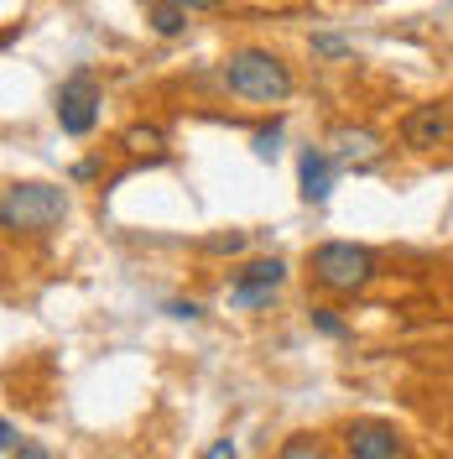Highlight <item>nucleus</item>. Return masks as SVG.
<instances>
[{
	"label": "nucleus",
	"instance_id": "obj_1",
	"mask_svg": "<svg viewBox=\"0 0 453 459\" xmlns=\"http://www.w3.org/2000/svg\"><path fill=\"white\" fill-rule=\"evenodd\" d=\"M219 79L245 105H282V100H292V68L277 53H266V48H235L219 63Z\"/></svg>",
	"mask_w": 453,
	"mask_h": 459
},
{
	"label": "nucleus",
	"instance_id": "obj_2",
	"mask_svg": "<svg viewBox=\"0 0 453 459\" xmlns=\"http://www.w3.org/2000/svg\"><path fill=\"white\" fill-rule=\"evenodd\" d=\"M68 220V194L53 183H11L0 194V225L11 235H42Z\"/></svg>",
	"mask_w": 453,
	"mask_h": 459
},
{
	"label": "nucleus",
	"instance_id": "obj_3",
	"mask_svg": "<svg viewBox=\"0 0 453 459\" xmlns=\"http://www.w3.org/2000/svg\"><path fill=\"white\" fill-rule=\"evenodd\" d=\"M308 266L323 292H365L370 277H375V256H370L365 246H355V240H323V246H312Z\"/></svg>",
	"mask_w": 453,
	"mask_h": 459
},
{
	"label": "nucleus",
	"instance_id": "obj_4",
	"mask_svg": "<svg viewBox=\"0 0 453 459\" xmlns=\"http://www.w3.org/2000/svg\"><path fill=\"white\" fill-rule=\"evenodd\" d=\"M99 105H105V94H99V79L94 74H68L63 84H57V100H53V110H57V126L68 131V136H89L94 126H99Z\"/></svg>",
	"mask_w": 453,
	"mask_h": 459
},
{
	"label": "nucleus",
	"instance_id": "obj_5",
	"mask_svg": "<svg viewBox=\"0 0 453 459\" xmlns=\"http://www.w3.org/2000/svg\"><path fill=\"white\" fill-rule=\"evenodd\" d=\"M282 282H286V261L282 256L251 261V266H240L235 282H229V308H266Z\"/></svg>",
	"mask_w": 453,
	"mask_h": 459
},
{
	"label": "nucleus",
	"instance_id": "obj_6",
	"mask_svg": "<svg viewBox=\"0 0 453 459\" xmlns=\"http://www.w3.org/2000/svg\"><path fill=\"white\" fill-rule=\"evenodd\" d=\"M329 157L339 162V172H365L386 157V136L375 126H334L329 131Z\"/></svg>",
	"mask_w": 453,
	"mask_h": 459
},
{
	"label": "nucleus",
	"instance_id": "obj_7",
	"mask_svg": "<svg viewBox=\"0 0 453 459\" xmlns=\"http://www.w3.org/2000/svg\"><path fill=\"white\" fill-rule=\"evenodd\" d=\"M344 455L349 459H412V449H406V438H401L391 423H380V418H355V423L344 429Z\"/></svg>",
	"mask_w": 453,
	"mask_h": 459
},
{
	"label": "nucleus",
	"instance_id": "obj_8",
	"mask_svg": "<svg viewBox=\"0 0 453 459\" xmlns=\"http://www.w3.org/2000/svg\"><path fill=\"white\" fill-rule=\"evenodd\" d=\"M449 136H453V105H412L401 115V142L412 152L449 146Z\"/></svg>",
	"mask_w": 453,
	"mask_h": 459
},
{
	"label": "nucleus",
	"instance_id": "obj_9",
	"mask_svg": "<svg viewBox=\"0 0 453 459\" xmlns=\"http://www.w3.org/2000/svg\"><path fill=\"white\" fill-rule=\"evenodd\" d=\"M334 178H339V162L329 157V146H303V157H297V188H303V204H329Z\"/></svg>",
	"mask_w": 453,
	"mask_h": 459
},
{
	"label": "nucleus",
	"instance_id": "obj_10",
	"mask_svg": "<svg viewBox=\"0 0 453 459\" xmlns=\"http://www.w3.org/2000/svg\"><path fill=\"white\" fill-rule=\"evenodd\" d=\"M146 5V22L157 37H177V31L188 27V5L183 0H141Z\"/></svg>",
	"mask_w": 453,
	"mask_h": 459
},
{
	"label": "nucleus",
	"instance_id": "obj_11",
	"mask_svg": "<svg viewBox=\"0 0 453 459\" xmlns=\"http://www.w3.org/2000/svg\"><path fill=\"white\" fill-rule=\"evenodd\" d=\"M277 459H334V449L323 438H312V433H292L282 449H277Z\"/></svg>",
	"mask_w": 453,
	"mask_h": 459
},
{
	"label": "nucleus",
	"instance_id": "obj_12",
	"mask_svg": "<svg viewBox=\"0 0 453 459\" xmlns=\"http://www.w3.org/2000/svg\"><path fill=\"white\" fill-rule=\"evenodd\" d=\"M312 53L329 57V63H344V57L355 53V42H344V37H334V31H312Z\"/></svg>",
	"mask_w": 453,
	"mask_h": 459
},
{
	"label": "nucleus",
	"instance_id": "obj_13",
	"mask_svg": "<svg viewBox=\"0 0 453 459\" xmlns=\"http://www.w3.org/2000/svg\"><path fill=\"white\" fill-rule=\"evenodd\" d=\"M251 152H255V162H277V152H282V126H271V131H255V136H251Z\"/></svg>",
	"mask_w": 453,
	"mask_h": 459
},
{
	"label": "nucleus",
	"instance_id": "obj_14",
	"mask_svg": "<svg viewBox=\"0 0 453 459\" xmlns=\"http://www.w3.org/2000/svg\"><path fill=\"white\" fill-rule=\"evenodd\" d=\"M312 329L329 334V340H344V318L334 314V308H312Z\"/></svg>",
	"mask_w": 453,
	"mask_h": 459
},
{
	"label": "nucleus",
	"instance_id": "obj_15",
	"mask_svg": "<svg viewBox=\"0 0 453 459\" xmlns=\"http://www.w3.org/2000/svg\"><path fill=\"white\" fill-rule=\"evenodd\" d=\"M203 251H229V256H235V251H245V235H240V230L214 235V240H203Z\"/></svg>",
	"mask_w": 453,
	"mask_h": 459
},
{
	"label": "nucleus",
	"instance_id": "obj_16",
	"mask_svg": "<svg viewBox=\"0 0 453 459\" xmlns=\"http://www.w3.org/2000/svg\"><path fill=\"white\" fill-rule=\"evenodd\" d=\"M125 146H136V152H146V146H151V152H157V146H162V131H151V126H136V131H131V136H125Z\"/></svg>",
	"mask_w": 453,
	"mask_h": 459
},
{
	"label": "nucleus",
	"instance_id": "obj_17",
	"mask_svg": "<svg viewBox=\"0 0 453 459\" xmlns=\"http://www.w3.org/2000/svg\"><path fill=\"white\" fill-rule=\"evenodd\" d=\"M16 444H21V438H16V423L5 418V423H0V455L11 459V455H16Z\"/></svg>",
	"mask_w": 453,
	"mask_h": 459
},
{
	"label": "nucleus",
	"instance_id": "obj_18",
	"mask_svg": "<svg viewBox=\"0 0 453 459\" xmlns=\"http://www.w3.org/2000/svg\"><path fill=\"white\" fill-rule=\"evenodd\" d=\"M203 459H240L235 455V438H214V444L203 449Z\"/></svg>",
	"mask_w": 453,
	"mask_h": 459
},
{
	"label": "nucleus",
	"instance_id": "obj_19",
	"mask_svg": "<svg viewBox=\"0 0 453 459\" xmlns=\"http://www.w3.org/2000/svg\"><path fill=\"white\" fill-rule=\"evenodd\" d=\"M172 318H199V303H167Z\"/></svg>",
	"mask_w": 453,
	"mask_h": 459
},
{
	"label": "nucleus",
	"instance_id": "obj_20",
	"mask_svg": "<svg viewBox=\"0 0 453 459\" xmlns=\"http://www.w3.org/2000/svg\"><path fill=\"white\" fill-rule=\"evenodd\" d=\"M11 459H53V455H47V449H37V444H21Z\"/></svg>",
	"mask_w": 453,
	"mask_h": 459
},
{
	"label": "nucleus",
	"instance_id": "obj_21",
	"mask_svg": "<svg viewBox=\"0 0 453 459\" xmlns=\"http://www.w3.org/2000/svg\"><path fill=\"white\" fill-rule=\"evenodd\" d=\"M183 5H188V11H219L225 0H183Z\"/></svg>",
	"mask_w": 453,
	"mask_h": 459
}]
</instances>
